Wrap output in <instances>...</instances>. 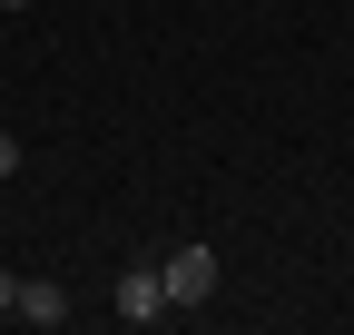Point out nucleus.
Masks as SVG:
<instances>
[{"label": "nucleus", "mask_w": 354, "mask_h": 335, "mask_svg": "<svg viewBox=\"0 0 354 335\" xmlns=\"http://www.w3.org/2000/svg\"><path fill=\"white\" fill-rule=\"evenodd\" d=\"M158 276H167V306L187 316V306H207V296H216V276H227V266H216V246H197V237H187V246H167V257H158Z\"/></svg>", "instance_id": "1"}, {"label": "nucleus", "mask_w": 354, "mask_h": 335, "mask_svg": "<svg viewBox=\"0 0 354 335\" xmlns=\"http://www.w3.org/2000/svg\"><path fill=\"white\" fill-rule=\"evenodd\" d=\"M109 306H118V325H158V316H177V306H167L158 257H128V266H118V286H109Z\"/></svg>", "instance_id": "2"}, {"label": "nucleus", "mask_w": 354, "mask_h": 335, "mask_svg": "<svg viewBox=\"0 0 354 335\" xmlns=\"http://www.w3.org/2000/svg\"><path fill=\"white\" fill-rule=\"evenodd\" d=\"M20 325H69V286L59 276H20V306H10Z\"/></svg>", "instance_id": "3"}, {"label": "nucleus", "mask_w": 354, "mask_h": 335, "mask_svg": "<svg viewBox=\"0 0 354 335\" xmlns=\"http://www.w3.org/2000/svg\"><path fill=\"white\" fill-rule=\"evenodd\" d=\"M10 178H20V138L0 129V188H10Z\"/></svg>", "instance_id": "4"}, {"label": "nucleus", "mask_w": 354, "mask_h": 335, "mask_svg": "<svg viewBox=\"0 0 354 335\" xmlns=\"http://www.w3.org/2000/svg\"><path fill=\"white\" fill-rule=\"evenodd\" d=\"M10 306H20V276H10V266H0V316H10Z\"/></svg>", "instance_id": "5"}, {"label": "nucleus", "mask_w": 354, "mask_h": 335, "mask_svg": "<svg viewBox=\"0 0 354 335\" xmlns=\"http://www.w3.org/2000/svg\"><path fill=\"white\" fill-rule=\"evenodd\" d=\"M0 10H30V0H0Z\"/></svg>", "instance_id": "6"}]
</instances>
